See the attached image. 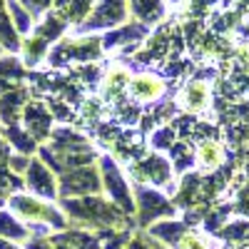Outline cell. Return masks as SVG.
<instances>
[{
	"mask_svg": "<svg viewBox=\"0 0 249 249\" xmlns=\"http://www.w3.org/2000/svg\"><path fill=\"white\" fill-rule=\"evenodd\" d=\"M30 162H33V157L15 152V155H10V160H8V167H10L15 175H20V177H23V175L28 172V167H30Z\"/></svg>",
	"mask_w": 249,
	"mask_h": 249,
	"instance_id": "f1b7e54d",
	"label": "cell"
},
{
	"mask_svg": "<svg viewBox=\"0 0 249 249\" xmlns=\"http://www.w3.org/2000/svg\"><path fill=\"white\" fill-rule=\"evenodd\" d=\"M10 144H8V140L3 137V135H0V167H5V164H8V160H10Z\"/></svg>",
	"mask_w": 249,
	"mask_h": 249,
	"instance_id": "d6a6232c",
	"label": "cell"
},
{
	"mask_svg": "<svg viewBox=\"0 0 249 249\" xmlns=\"http://www.w3.org/2000/svg\"><path fill=\"white\" fill-rule=\"evenodd\" d=\"M232 249H244V247H242V244H237V247H232Z\"/></svg>",
	"mask_w": 249,
	"mask_h": 249,
	"instance_id": "e575fe53",
	"label": "cell"
},
{
	"mask_svg": "<svg viewBox=\"0 0 249 249\" xmlns=\"http://www.w3.org/2000/svg\"><path fill=\"white\" fill-rule=\"evenodd\" d=\"M234 212H239V214H247V217H249V187H244V190L239 192Z\"/></svg>",
	"mask_w": 249,
	"mask_h": 249,
	"instance_id": "4dcf8cb0",
	"label": "cell"
},
{
	"mask_svg": "<svg viewBox=\"0 0 249 249\" xmlns=\"http://www.w3.org/2000/svg\"><path fill=\"white\" fill-rule=\"evenodd\" d=\"M177 249H207V242H204V237L202 234H197V232H187L184 237H182V242H179V247Z\"/></svg>",
	"mask_w": 249,
	"mask_h": 249,
	"instance_id": "f546056e",
	"label": "cell"
},
{
	"mask_svg": "<svg viewBox=\"0 0 249 249\" xmlns=\"http://www.w3.org/2000/svg\"><path fill=\"white\" fill-rule=\"evenodd\" d=\"M210 100H212V90L204 80H190L177 95L179 107L184 112H190V115L204 112L207 107H210Z\"/></svg>",
	"mask_w": 249,
	"mask_h": 249,
	"instance_id": "30bf717a",
	"label": "cell"
},
{
	"mask_svg": "<svg viewBox=\"0 0 249 249\" xmlns=\"http://www.w3.org/2000/svg\"><path fill=\"white\" fill-rule=\"evenodd\" d=\"M127 175H130L132 184H144V187H172V182H175L172 162L160 152L135 160L130 164Z\"/></svg>",
	"mask_w": 249,
	"mask_h": 249,
	"instance_id": "277c9868",
	"label": "cell"
},
{
	"mask_svg": "<svg viewBox=\"0 0 249 249\" xmlns=\"http://www.w3.org/2000/svg\"><path fill=\"white\" fill-rule=\"evenodd\" d=\"M127 10H124V0H102V5L90 15V20L82 30H95V28H110V25H117L124 20Z\"/></svg>",
	"mask_w": 249,
	"mask_h": 249,
	"instance_id": "7c38bea8",
	"label": "cell"
},
{
	"mask_svg": "<svg viewBox=\"0 0 249 249\" xmlns=\"http://www.w3.org/2000/svg\"><path fill=\"white\" fill-rule=\"evenodd\" d=\"M60 210L68 214L70 224L77 230H127L132 217L124 214L117 204L110 199H102L100 195L95 197H77V199H60Z\"/></svg>",
	"mask_w": 249,
	"mask_h": 249,
	"instance_id": "6da1fadb",
	"label": "cell"
},
{
	"mask_svg": "<svg viewBox=\"0 0 249 249\" xmlns=\"http://www.w3.org/2000/svg\"><path fill=\"white\" fill-rule=\"evenodd\" d=\"M8 207L10 212L20 219L25 222L28 227L30 224H45L48 230H55V232H65L70 230V219L68 214L60 210V204H53L48 199H40L30 192H18L8 199Z\"/></svg>",
	"mask_w": 249,
	"mask_h": 249,
	"instance_id": "7a4b0ae2",
	"label": "cell"
},
{
	"mask_svg": "<svg viewBox=\"0 0 249 249\" xmlns=\"http://www.w3.org/2000/svg\"><path fill=\"white\" fill-rule=\"evenodd\" d=\"M28 102H30L28 100V90H23V88L0 95V124H3V130L13 127V124H20Z\"/></svg>",
	"mask_w": 249,
	"mask_h": 249,
	"instance_id": "8fae6325",
	"label": "cell"
},
{
	"mask_svg": "<svg viewBox=\"0 0 249 249\" xmlns=\"http://www.w3.org/2000/svg\"><path fill=\"white\" fill-rule=\"evenodd\" d=\"M102 55V40L100 37H82V40H65L60 43L50 55V65L60 68V65H68V62L77 60V62H92Z\"/></svg>",
	"mask_w": 249,
	"mask_h": 249,
	"instance_id": "52a82bcc",
	"label": "cell"
},
{
	"mask_svg": "<svg viewBox=\"0 0 249 249\" xmlns=\"http://www.w3.org/2000/svg\"><path fill=\"white\" fill-rule=\"evenodd\" d=\"M0 45H3L5 50H10V53H15V50H20V37H18V30H15V25L8 20V15L0 10Z\"/></svg>",
	"mask_w": 249,
	"mask_h": 249,
	"instance_id": "d4e9b609",
	"label": "cell"
},
{
	"mask_svg": "<svg viewBox=\"0 0 249 249\" xmlns=\"http://www.w3.org/2000/svg\"><path fill=\"white\" fill-rule=\"evenodd\" d=\"M53 112L45 102L40 100H30L25 105V112H23V127L35 137L37 144H43L45 140H50L53 135Z\"/></svg>",
	"mask_w": 249,
	"mask_h": 249,
	"instance_id": "9c48e42d",
	"label": "cell"
},
{
	"mask_svg": "<svg viewBox=\"0 0 249 249\" xmlns=\"http://www.w3.org/2000/svg\"><path fill=\"white\" fill-rule=\"evenodd\" d=\"M0 249H20L18 244H13L10 239H0Z\"/></svg>",
	"mask_w": 249,
	"mask_h": 249,
	"instance_id": "836d02e7",
	"label": "cell"
},
{
	"mask_svg": "<svg viewBox=\"0 0 249 249\" xmlns=\"http://www.w3.org/2000/svg\"><path fill=\"white\" fill-rule=\"evenodd\" d=\"M130 70L122 68V65H115L105 72L102 77V97L107 102H120V97L130 90Z\"/></svg>",
	"mask_w": 249,
	"mask_h": 249,
	"instance_id": "4fadbf2b",
	"label": "cell"
},
{
	"mask_svg": "<svg viewBox=\"0 0 249 249\" xmlns=\"http://www.w3.org/2000/svg\"><path fill=\"white\" fill-rule=\"evenodd\" d=\"M23 182H25V190L40 199H48V202H55L60 199V190H57V177L55 172L48 167L43 160H33L28 172L23 175Z\"/></svg>",
	"mask_w": 249,
	"mask_h": 249,
	"instance_id": "ba28073f",
	"label": "cell"
},
{
	"mask_svg": "<svg viewBox=\"0 0 249 249\" xmlns=\"http://www.w3.org/2000/svg\"><path fill=\"white\" fill-rule=\"evenodd\" d=\"M187 232H190V227H187L184 222H172V219L150 227V237H155L157 242L167 244V247H172V249L179 247V242H182V237H184Z\"/></svg>",
	"mask_w": 249,
	"mask_h": 249,
	"instance_id": "2e32d148",
	"label": "cell"
},
{
	"mask_svg": "<svg viewBox=\"0 0 249 249\" xmlns=\"http://www.w3.org/2000/svg\"><path fill=\"white\" fill-rule=\"evenodd\" d=\"M3 137L8 140V144L15 150V152H20V155H35L37 150H40V144L35 142V137L23 127V124H13V127H5V132H3Z\"/></svg>",
	"mask_w": 249,
	"mask_h": 249,
	"instance_id": "d6986e66",
	"label": "cell"
},
{
	"mask_svg": "<svg viewBox=\"0 0 249 249\" xmlns=\"http://www.w3.org/2000/svg\"><path fill=\"white\" fill-rule=\"evenodd\" d=\"M147 35V28L144 25H127V28H122V30H115L110 35L102 37V48L105 50H112V48H122V45H127V50L135 48V43L140 37Z\"/></svg>",
	"mask_w": 249,
	"mask_h": 249,
	"instance_id": "ac0fdd59",
	"label": "cell"
},
{
	"mask_svg": "<svg viewBox=\"0 0 249 249\" xmlns=\"http://www.w3.org/2000/svg\"><path fill=\"white\" fill-rule=\"evenodd\" d=\"M195 160H197V164L202 170H217L222 164V160H224L222 142H217V140H202L197 152H195Z\"/></svg>",
	"mask_w": 249,
	"mask_h": 249,
	"instance_id": "ffe728a7",
	"label": "cell"
},
{
	"mask_svg": "<svg viewBox=\"0 0 249 249\" xmlns=\"http://www.w3.org/2000/svg\"><path fill=\"white\" fill-rule=\"evenodd\" d=\"M25 190V182H23V177L20 175H15L8 164L5 167H0V210L8 204V199L13 197V195H18V192H23Z\"/></svg>",
	"mask_w": 249,
	"mask_h": 249,
	"instance_id": "44dd1931",
	"label": "cell"
},
{
	"mask_svg": "<svg viewBox=\"0 0 249 249\" xmlns=\"http://www.w3.org/2000/svg\"><path fill=\"white\" fill-rule=\"evenodd\" d=\"M23 80H25V68L15 55H5L0 57V95L13 92L23 88Z\"/></svg>",
	"mask_w": 249,
	"mask_h": 249,
	"instance_id": "5bb4252c",
	"label": "cell"
},
{
	"mask_svg": "<svg viewBox=\"0 0 249 249\" xmlns=\"http://www.w3.org/2000/svg\"><path fill=\"white\" fill-rule=\"evenodd\" d=\"M33 237V230L20 222L13 212L0 210V239H10V242H28Z\"/></svg>",
	"mask_w": 249,
	"mask_h": 249,
	"instance_id": "e0dca14e",
	"label": "cell"
},
{
	"mask_svg": "<svg viewBox=\"0 0 249 249\" xmlns=\"http://www.w3.org/2000/svg\"><path fill=\"white\" fill-rule=\"evenodd\" d=\"M100 177H102V192H107V199L117 204L124 214H135V197H132V184L127 182L124 172L117 167V160L112 155L100 157Z\"/></svg>",
	"mask_w": 249,
	"mask_h": 249,
	"instance_id": "3957f363",
	"label": "cell"
},
{
	"mask_svg": "<svg viewBox=\"0 0 249 249\" xmlns=\"http://www.w3.org/2000/svg\"><path fill=\"white\" fill-rule=\"evenodd\" d=\"M177 142V132L172 124H164V127L155 130L152 135V147L155 150H172V144Z\"/></svg>",
	"mask_w": 249,
	"mask_h": 249,
	"instance_id": "4316f807",
	"label": "cell"
},
{
	"mask_svg": "<svg viewBox=\"0 0 249 249\" xmlns=\"http://www.w3.org/2000/svg\"><path fill=\"white\" fill-rule=\"evenodd\" d=\"M130 97L137 102H155L164 92V82L155 75H137L130 80Z\"/></svg>",
	"mask_w": 249,
	"mask_h": 249,
	"instance_id": "9a60e30c",
	"label": "cell"
},
{
	"mask_svg": "<svg viewBox=\"0 0 249 249\" xmlns=\"http://www.w3.org/2000/svg\"><path fill=\"white\" fill-rule=\"evenodd\" d=\"M132 13L142 23H157L164 15V5L162 0H132Z\"/></svg>",
	"mask_w": 249,
	"mask_h": 249,
	"instance_id": "603a6c76",
	"label": "cell"
},
{
	"mask_svg": "<svg viewBox=\"0 0 249 249\" xmlns=\"http://www.w3.org/2000/svg\"><path fill=\"white\" fill-rule=\"evenodd\" d=\"M92 0H57V15L65 23H80L90 13Z\"/></svg>",
	"mask_w": 249,
	"mask_h": 249,
	"instance_id": "7402d4cb",
	"label": "cell"
},
{
	"mask_svg": "<svg viewBox=\"0 0 249 249\" xmlns=\"http://www.w3.org/2000/svg\"><path fill=\"white\" fill-rule=\"evenodd\" d=\"M60 199H77V197H95L102 192V177L97 164H85V167L70 170L60 175L57 179Z\"/></svg>",
	"mask_w": 249,
	"mask_h": 249,
	"instance_id": "5b68a950",
	"label": "cell"
},
{
	"mask_svg": "<svg viewBox=\"0 0 249 249\" xmlns=\"http://www.w3.org/2000/svg\"><path fill=\"white\" fill-rule=\"evenodd\" d=\"M170 155L175 160V172H182V170L190 167V164H195V152L190 150V144H184V142H175Z\"/></svg>",
	"mask_w": 249,
	"mask_h": 249,
	"instance_id": "484cf974",
	"label": "cell"
},
{
	"mask_svg": "<svg viewBox=\"0 0 249 249\" xmlns=\"http://www.w3.org/2000/svg\"><path fill=\"white\" fill-rule=\"evenodd\" d=\"M132 197H135V212H137V224L140 227H150L160 217H172L177 212V207L170 197H164L157 192L155 187H144V184H132Z\"/></svg>",
	"mask_w": 249,
	"mask_h": 249,
	"instance_id": "8992f818",
	"label": "cell"
},
{
	"mask_svg": "<svg viewBox=\"0 0 249 249\" xmlns=\"http://www.w3.org/2000/svg\"><path fill=\"white\" fill-rule=\"evenodd\" d=\"M20 48H23V60H25V65L33 68V65H37V62L48 55L50 43H45V40H43V37H37V35H30Z\"/></svg>",
	"mask_w": 249,
	"mask_h": 249,
	"instance_id": "cb8c5ba5",
	"label": "cell"
},
{
	"mask_svg": "<svg viewBox=\"0 0 249 249\" xmlns=\"http://www.w3.org/2000/svg\"><path fill=\"white\" fill-rule=\"evenodd\" d=\"M247 172H249V164H247Z\"/></svg>",
	"mask_w": 249,
	"mask_h": 249,
	"instance_id": "d590c367",
	"label": "cell"
},
{
	"mask_svg": "<svg viewBox=\"0 0 249 249\" xmlns=\"http://www.w3.org/2000/svg\"><path fill=\"white\" fill-rule=\"evenodd\" d=\"M8 5H10V13H13V20H15V30L18 33H30V13H25L18 0H8Z\"/></svg>",
	"mask_w": 249,
	"mask_h": 249,
	"instance_id": "83f0119b",
	"label": "cell"
},
{
	"mask_svg": "<svg viewBox=\"0 0 249 249\" xmlns=\"http://www.w3.org/2000/svg\"><path fill=\"white\" fill-rule=\"evenodd\" d=\"M23 3L28 5V10H30V13L40 15V13H43L45 8H50V3H53V0H23Z\"/></svg>",
	"mask_w": 249,
	"mask_h": 249,
	"instance_id": "1f68e13d",
	"label": "cell"
}]
</instances>
